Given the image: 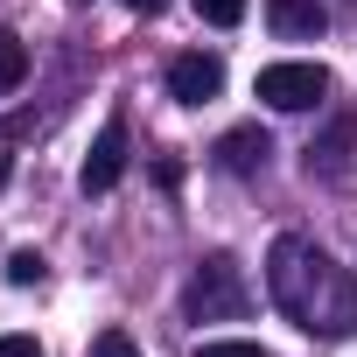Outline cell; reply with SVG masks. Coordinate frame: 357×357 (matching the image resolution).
Listing matches in <instances>:
<instances>
[{
	"label": "cell",
	"instance_id": "8",
	"mask_svg": "<svg viewBox=\"0 0 357 357\" xmlns=\"http://www.w3.org/2000/svg\"><path fill=\"white\" fill-rule=\"evenodd\" d=\"M266 22H273L280 43H315L329 29V8L322 0H266Z\"/></svg>",
	"mask_w": 357,
	"mask_h": 357
},
{
	"label": "cell",
	"instance_id": "13",
	"mask_svg": "<svg viewBox=\"0 0 357 357\" xmlns=\"http://www.w3.org/2000/svg\"><path fill=\"white\" fill-rule=\"evenodd\" d=\"M204 357H266V343H238V336H211Z\"/></svg>",
	"mask_w": 357,
	"mask_h": 357
},
{
	"label": "cell",
	"instance_id": "14",
	"mask_svg": "<svg viewBox=\"0 0 357 357\" xmlns=\"http://www.w3.org/2000/svg\"><path fill=\"white\" fill-rule=\"evenodd\" d=\"M0 357H43L36 336H0Z\"/></svg>",
	"mask_w": 357,
	"mask_h": 357
},
{
	"label": "cell",
	"instance_id": "15",
	"mask_svg": "<svg viewBox=\"0 0 357 357\" xmlns=\"http://www.w3.org/2000/svg\"><path fill=\"white\" fill-rule=\"evenodd\" d=\"M126 8H133V15H161V8H168V0H126Z\"/></svg>",
	"mask_w": 357,
	"mask_h": 357
},
{
	"label": "cell",
	"instance_id": "16",
	"mask_svg": "<svg viewBox=\"0 0 357 357\" xmlns=\"http://www.w3.org/2000/svg\"><path fill=\"white\" fill-rule=\"evenodd\" d=\"M0 190H8V154H0Z\"/></svg>",
	"mask_w": 357,
	"mask_h": 357
},
{
	"label": "cell",
	"instance_id": "5",
	"mask_svg": "<svg viewBox=\"0 0 357 357\" xmlns=\"http://www.w3.org/2000/svg\"><path fill=\"white\" fill-rule=\"evenodd\" d=\"M168 91H175V105H211V98L225 91V63L204 56V50L175 56V63H168Z\"/></svg>",
	"mask_w": 357,
	"mask_h": 357
},
{
	"label": "cell",
	"instance_id": "2",
	"mask_svg": "<svg viewBox=\"0 0 357 357\" xmlns=\"http://www.w3.org/2000/svg\"><path fill=\"white\" fill-rule=\"evenodd\" d=\"M183 315L190 322H231V315H245V273L225 252H211L190 273V287H183Z\"/></svg>",
	"mask_w": 357,
	"mask_h": 357
},
{
	"label": "cell",
	"instance_id": "11",
	"mask_svg": "<svg viewBox=\"0 0 357 357\" xmlns=\"http://www.w3.org/2000/svg\"><path fill=\"white\" fill-rule=\"evenodd\" d=\"M91 357H147V350H140L126 329H98V336H91Z\"/></svg>",
	"mask_w": 357,
	"mask_h": 357
},
{
	"label": "cell",
	"instance_id": "3",
	"mask_svg": "<svg viewBox=\"0 0 357 357\" xmlns=\"http://www.w3.org/2000/svg\"><path fill=\"white\" fill-rule=\"evenodd\" d=\"M259 98L273 112H308V105L329 98V70L322 63H266L259 70Z\"/></svg>",
	"mask_w": 357,
	"mask_h": 357
},
{
	"label": "cell",
	"instance_id": "1",
	"mask_svg": "<svg viewBox=\"0 0 357 357\" xmlns=\"http://www.w3.org/2000/svg\"><path fill=\"white\" fill-rule=\"evenodd\" d=\"M266 294L308 336H350L357 329V273L336 266L301 231H280L273 238V252H266Z\"/></svg>",
	"mask_w": 357,
	"mask_h": 357
},
{
	"label": "cell",
	"instance_id": "4",
	"mask_svg": "<svg viewBox=\"0 0 357 357\" xmlns=\"http://www.w3.org/2000/svg\"><path fill=\"white\" fill-rule=\"evenodd\" d=\"M119 175H126V119H105L98 140H91V154H84V175H77V183H84V197H105Z\"/></svg>",
	"mask_w": 357,
	"mask_h": 357
},
{
	"label": "cell",
	"instance_id": "6",
	"mask_svg": "<svg viewBox=\"0 0 357 357\" xmlns=\"http://www.w3.org/2000/svg\"><path fill=\"white\" fill-rule=\"evenodd\" d=\"M350 154H357V112H336L329 133L308 140V175H322V183H336V175H350Z\"/></svg>",
	"mask_w": 357,
	"mask_h": 357
},
{
	"label": "cell",
	"instance_id": "9",
	"mask_svg": "<svg viewBox=\"0 0 357 357\" xmlns=\"http://www.w3.org/2000/svg\"><path fill=\"white\" fill-rule=\"evenodd\" d=\"M22 77H29V43L0 29V98H8V91H22Z\"/></svg>",
	"mask_w": 357,
	"mask_h": 357
},
{
	"label": "cell",
	"instance_id": "12",
	"mask_svg": "<svg viewBox=\"0 0 357 357\" xmlns=\"http://www.w3.org/2000/svg\"><path fill=\"white\" fill-rule=\"evenodd\" d=\"M197 15H204L211 29H231V22L245 15V0H197Z\"/></svg>",
	"mask_w": 357,
	"mask_h": 357
},
{
	"label": "cell",
	"instance_id": "10",
	"mask_svg": "<svg viewBox=\"0 0 357 357\" xmlns=\"http://www.w3.org/2000/svg\"><path fill=\"white\" fill-rule=\"evenodd\" d=\"M8 280H15V287H43V280H50V259H43L36 245H22V252H8Z\"/></svg>",
	"mask_w": 357,
	"mask_h": 357
},
{
	"label": "cell",
	"instance_id": "7",
	"mask_svg": "<svg viewBox=\"0 0 357 357\" xmlns=\"http://www.w3.org/2000/svg\"><path fill=\"white\" fill-rule=\"evenodd\" d=\"M211 154H218V168H225V175H259V168H266V154H273V140H266V126H231Z\"/></svg>",
	"mask_w": 357,
	"mask_h": 357
}]
</instances>
